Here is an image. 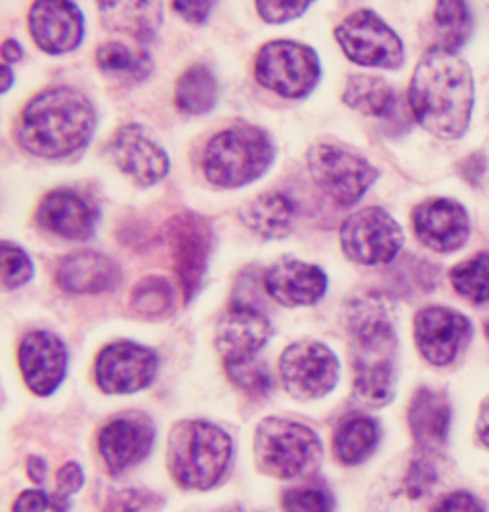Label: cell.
<instances>
[{"label":"cell","mask_w":489,"mask_h":512,"mask_svg":"<svg viewBox=\"0 0 489 512\" xmlns=\"http://www.w3.org/2000/svg\"><path fill=\"white\" fill-rule=\"evenodd\" d=\"M346 331L354 344V392L363 406L383 407L396 390V310L383 293H363L344 310Z\"/></svg>","instance_id":"obj_1"},{"label":"cell","mask_w":489,"mask_h":512,"mask_svg":"<svg viewBox=\"0 0 489 512\" xmlns=\"http://www.w3.org/2000/svg\"><path fill=\"white\" fill-rule=\"evenodd\" d=\"M409 107L428 134L442 140L463 138L474 109L470 65L442 46L426 50L409 83Z\"/></svg>","instance_id":"obj_2"},{"label":"cell","mask_w":489,"mask_h":512,"mask_svg":"<svg viewBox=\"0 0 489 512\" xmlns=\"http://www.w3.org/2000/svg\"><path fill=\"white\" fill-rule=\"evenodd\" d=\"M96 128V111L83 92L54 86L31 98L20 113L18 142L43 159H64L83 150Z\"/></svg>","instance_id":"obj_3"},{"label":"cell","mask_w":489,"mask_h":512,"mask_svg":"<svg viewBox=\"0 0 489 512\" xmlns=\"http://www.w3.org/2000/svg\"><path fill=\"white\" fill-rule=\"evenodd\" d=\"M232 438L207 421L174 425L167 446L172 478L188 490H211L226 474L232 459Z\"/></svg>","instance_id":"obj_4"},{"label":"cell","mask_w":489,"mask_h":512,"mask_svg":"<svg viewBox=\"0 0 489 512\" xmlns=\"http://www.w3.org/2000/svg\"><path fill=\"white\" fill-rule=\"evenodd\" d=\"M276 148L268 132L253 125H234L209 140L203 153L205 178L216 188H243L272 167Z\"/></svg>","instance_id":"obj_5"},{"label":"cell","mask_w":489,"mask_h":512,"mask_svg":"<svg viewBox=\"0 0 489 512\" xmlns=\"http://www.w3.org/2000/svg\"><path fill=\"white\" fill-rule=\"evenodd\" d=\"M321 457L318 434L295 421L268 417L255 432L256 467L277 480H291L314 469Z\"/></svg>","instance_id":"obj_6"},{"label":"cell","mask_w":489,"mask_h":512,"mask_svg":"<svg viewBox=\"0 0 489 512\" xmlns=\"http://www.w3.org/2000/svg\"><path fill=\"white\" fill-rule=\"evenodd\" d=\"M255 75L260 85L283 98H306L321 79L318 52L297 41H270L256 54Z\"/></svg>","instance_id":"obj_7"},{"label":"cell","mask_w":489,"mask_h":512,"mask_svg":"<svg viewBox=\"0 0 489 512\" xmlns=\"http://www.w3.org/2000/svg\"><path fill=\"white\" fill-rule=\"evenodd\" d=\"M308 171L319 190L339 207H352L377 182L379 171L356 151L316 144L306 155Z\"/></svg>","instance_id":"obj_8"},{"label":"cell","mask_w":489,"mask_h":512,"mask_svg":"<svg viewBox=\"0 0 489 512\" xmlns=\"http://www.w3.org/2000/svg\"><path fill=\"white\" fill-rule=\"evenodd\" d=\"M335 39L344 56L363 67L398 69L405 48L398 33L373 10H356L335 29Z\"/></svg>","instance_id":"obj_9"},{"label":"cell","mask_w":489,"mask_h":512,"mask_svg":"<svg viewBox=\"0 0 489 512\" xmlns=\"http://www.w3.org/2000/svg\"><path fill=\"white\" fill-rule=\"evenodd\" d=\"M404 241L402 226L381 207H367L342 222V251L363 266L392 262L402 251Z\"/></svg>","instance_id":"obj_10"},{"label":"cell","mask_w":489,"mask_h":512,"mask_svg":"<svg viewBox=\"0 0 489 512\" xmlns=\"http://www.w3.org/2000/svg\"><path fill=\"white\" fill-rule=\"evenodd\" d=\"M339 373V358L321 342H295L279 358L281 383L297 400L327 396L339 383Z\"/></svg>","instance_id":"obj_11"},{"label":"cell","mask_w":489,"mask_h":512,"mask_svg":"<svg viewBox=\"0 0 489 512\" xmlns=\"http://www.w3.org/2000/svg\"><path fill=\"white\" fill-rule=\"evenodd\" d=\"M169 241L176 276L180 281L184 299L190 302L201 289L209 266L213 247L211 226L205 218L197 214H178L169 224Z\"/></svg>","instance_id":"obj_12"},{"label":"cell","mask_w":489,"mask_h":512,"mask_svg":"<svg viewBox=\"0 0 489 512\" xmlns=\"http://www.w3.org/2000/svg\"><path fill=\"white\" fill-rule=\"evenodd\" d=\"M472 323L444 306H426L415 316V342L426 362L446 367L467 348Z\"/></svg>","instance_id":"obj_13"},{"label":"cell","mask_w":489,"mask_h":512,"mask_svg":"<svg viewBox=\"0 0 489 512\" xmlns=\"http://www.w3.org/2000/svg\"><path fill=\"white\" fill-rule=\"evenodd\" d=\"M159 369L153 350L134 342H115L96 360V383L106 394H132L148 388Z\"/></svg>","instance_id":"obj_14"},{"label":"cell","mask_w":489,"mask_h":512,"mask_svg":"<svg viewBox=\"0 0 489 512\" xmlns=\"http://www.w3.org/2000/svg\"><path fill=\"white\" fill-rule=\"evenodd\" d=\"M27 25L33 43L50 56L77 50L85 37V18L73 0H35Z\"/></svg>","instance_id":"obj_15"},{"label":"cell","mask_w":489,"mask_h":512,"mask_svg":"<svg viewBox=\"0 0 489 512\" xmlns=\"http://www.w3.org/2000/svg\"><path fill=\"white\" fill-rule=\"evenodd\" d=\"M109 153L117 169L140 188L159 184L171 171L167 151L138 125L119 128L111 138Z\"/></svg>","instance_id":"obj_16"},{"label":"cell","mask_w":489,"mask_h":512,"mask_svg":"<svg viewBox=\"0 0 489 512\" xmlns=\"http://www.w3.org/2000/svg\"><path fill=\"white\" fill-rule=\"evenodd\" d=\"M272 337V325L249 304H232L216 323L214 344L224 362L251 360Z\"/></svg>","instance_id":"obj_17"},{"label":"cell","mask_w":489,"mask_h":512,"mask_svg":"<svg viewBox=\"0 0 489 512\" xmlns=\"http://www.w3.org/2000/svg\"><path fill=\"white\" fill-rule=\"evenodd\" d=\"M413 230L436 253L459 251L470 235L467 209L455 199H428L413 211Z\"/></svg>","instance_id":"obj_18"},{"label":"cell","mask_w":489,"mask_h":512,"mask_svg":"<svg viewBox=\"0 0 489 512\" xmlns=\"http://www.w3.org/2000/svg\"><path fill=\"white\" fill-rule=\"evenodd\" d=\"M18 362L29 390L37 396H50L65 379L67 350L54 333L33 331L23 337Z\"/></svg>","instance_id":"obj_19"},{"label":"cell","mask_w":489,"mask_h":512,"mask_svg":"<svg viewBox=\"0 0 489 512\" xmlns=\"http://www.w3.org/2000/svg\"><path fill=\"white\" fill-rule=\"evenodd\" d=\"M100 213L96 205L73 190H54L44 195L37 222L46 232L69 241H86L96 234Z\"/></svg>","instance_id":"obj_20"},{"label":"cell","mask_w":489,"mask_h":512,"mask_svg":"<svg viewBox=\"0 0 489 512\" xmlns=\"http://www.w3.org/2000/svg\"><path fill=\"white\" fill-rule=\"evenodd\" d=\"M155 430L144 415H127L113 419L98 436V449L113 474L136 467L148 457Z\"/></svg>","instance_id":"obj_21"},{"label":"cell","mask_w":489,"mask_h":512,"mask_svg":"<svg viewBox=\"0 0 489 512\" xmlns=\"http://www.w3.org/2000/svg\"><path fill=\"white\" fill-rule=\"evenodd\" d=\"M264 289L281 306H312L323 299L327 276L314 264L297 258H281L266 270Z\"/></svg>","instance_id":"obj_22"},{"label":"cell","mask_w":489,"mask_h":512,"mask_svg":"<svg viewBox=\"0 0 489 512\" xmlns=\"http://www.w3.org/2000/svg\"><path fill=\"white\" fill-rule=\"evenodd\" d=\"M102 25L146 43L163 23V0H96Z\"/></svg>","instance_id":"obj_23"},{"label":"cell","mask_w":489,"mask_h":512,"mask_svg":"<svg viewBox=\"0 0 489 512\" xmlns=\"http://www.w3.org/2000/svg\"><path fill=\"white\" fill-rule=\"evenodd\" d=\"M56 278L69 293L98 295L115 289L121 274L109 256L83 251L65 256L58 266Z\"/></svg>","instance_id":"obj_24"},{"label":"cell","mask_w":489,"mask_h":512,"mask_svg":"<svg viewBox=\"0 0 489 512\" xmlns=\"http://www.w3.org/2000/svg\"><path fill=\"white\" fill-rule=\"evenodd\" d=\"M407 419L415 442L425 451H438L446 446L451 427V407L446 394L432 388L417 390L409 404Z\"/></svg>","instance_id":"obj_25"},{"label":"cell","mask_w":489,"mask_h":512,"mask_svg":"<svg viewBox=\"0 0 489 512\" xmlns=\"http://www.w3.org/2000/svg\"><path fill=\"white\" fill-rule=\"evenodd\" d=\"M241 220L264 239H283L293 230L295 207L283 193H262L243 209Z\"/></svg>","instance_id":"obj_26"},{"label":"cell","mask_w":489,"mask_h":512,"mask_svg":"<svg viewBox=\"0 0 489 512\" xmlns=\"http://www.w3.org/2000/svg\"><path fill=\"white\" fill-rule=\"evenodd\" d=\"M218 100V83L213 71L203 64L188 67L174 88L176 107L188 115L209 113Z\"/></svg>","instance_id":"obj_27"},{"label":"cell","mask_w":489,"mask_h":512,"mask_svg":"<svg viewBox=\"0 0 489 512\" xmlns=\"http://www.w3.org/2000/svg\"><path fill=\"white\" fill-rule=\"evenodd\" d=\"M342 102L362 115L388 117L396 107V94L392 86L379 77L352 75L344 86Z\"/></svg>","instance_id":"obj_28"},{"label":"cell","mask_w":489,"mask_h":512,"mask_svg":"<svg viewBox=\"0 0 489 512\" xmlns=\"http://www.w3.org/2000/svg\"><path fill=\"white\" fill-rule=\"evenodd\" d=\"M379 444V425L369 417L344 421L335 432V455L344 465H360Z\"/></svg>","instance_id":"obj_29"},{"label":"cell","mask_w":489,"mask_h":512,"mask_svg":"<svg viewBox=\"0 0 489 512\" xmlns=\"http://www.w3.org/2000/svg\"><path fill=\"white\" fill-rule=\"evenodd\" d=\"M96 64L107 75L123 81H134V83L148 79L151 73L148 54L115 41L98 46Z\"/></svg>","instance_id":"obj_30"},{"label":"cell","mask_w":489,"mask_h":512,"mask_svg":"<svg viewBox=\"0 0 489 512\" xmlns=\"http://www.w3.org/2000/svg\"><path fill=\"white\" fill-rule=\"evenodd\" d=\"M434 25L440 46L457 52L472 33V14L467 0H438L434 8Z\"/></svg>","instance_id":"obj_31"},{"label":"cell","mask_w":489,"mask_h":512,"mask_svg":"<svg viewBox=\"0 0 489 512\" xmlns=\"http://www.w3.org/2000/svg\"><path fill=\"white\" fill-rule=\"evenodd\" d=\"M449 279L453 289L472 304L489 302V253H478L457 264Z\"/></svg>","instance_id":"obj_32"},{"label":"cell","mask_w":489,"mask_h":512,"mask_svg":"<svg viewBox=\"0 0 489 512\" xmlns=\"http://www.w3.org/2000/svg\"><path fill=\"white\" fill-rule=\"evenodd\" d=\"M174 293L169 279L161 276H148L136 283L130 295V306L136 314L144 318H159L172 308Z\"/></svg>","instance_id":"obj_33"},{"label":"cell","mask_w":489,"mask_h":512,"mask_svg":"<svg viewBox=\"0 0 489 512\" xmlns=\"http://www.w3.org/2000/svg\"><path fill=\"white\" fill-rule=\"evenodd\" d=\"M226 369L230 379L251 396H266L272 386V379L266 365L255 362V358L243 360V362L226 363Z\"/></svg>","instance_id":"obj_34"},{"label":"cell","mask_w":489,"mask_h":512,"mask_svg":"<svg viewBox=\"0 0 489 512\" xmlns=\"http://www.w3.org/2000/svg\"><path fill=\"white\" fill-rule=\"evenodd\" d=\"M33 278V262L20 247L2 243V287L6 291L18 289Z\"/></svg>","instance_id":"obj_35"},{"label":"cell","mask_w":489,"mask_h":512,"mask_svg":"<svg viewBox=\"0 0 489 512\" xmlns=\"http://www.w3.org/2000/svg\"><path fill=\"white\" fill-rule=\"evenodd\" d=\"M285 512H333V497L321 486H298L283 495Z\"/></svg>","instance_id":"obj_36"},{"label":"cell","mask_w":489,"mask_h":512,"mask_svg":"<svg viewBox=\"0 0 489 512\" xmlns=\"http://www.w3.org/2000/svg\"><path fill=\"white\" fill-rule=\"evenodd\" d=\"M163 507V499L148 490L125 488L111 491L104 512H157Z\"/></svg>","instance_id":"obj_37"},{"label":"cell","mask_w":489,"mask_h":512,"mask_svg":"<svg viewBox=\"0 0 489 512\" xmlns=\"http://www.w3.org/2000/svg\"><path fill=\"white\" fill-rule=\"evenodd\" d=\"M258 16L266 23L281 25L300 18L314 0H255Z\"/></svg>","instance_id":"obj_38"},{"label":"cell","mask_w":489,"mask_h":512,"mask_svg":"<svg viewBox=\"0 0 489 512\" xmlns=\"http://www.w3.org/2000/svg\"><path fill=\"white\" fill-rule=\"evenodd\" d=\"M436 480H438V472L434 463L426 455H419L411 461L407 470L405 493L409 499H421L434 488Z\"/></svg>","instance_id":"obj_39"},{"label":"cell","mask_w":489,"mask_h":512,"mask_svg":"<svg viewBox=\"0 0 489 512\" xmlns=\"http://www.w3.org/2000/svg\"><path fill=\"white\" fill-rule=\"evenodd\" d=\"M216 0H172L174 12L190 23H205L213 12Z\"/></svg>","instance_id":"obj_40"},{"label":"cell","mask_w":489,"mask_h":512,"mask_svg":"<svg viewBox=\"0 0 489 512\" xmlns=\"http://www.w3.org/2000/svg\"><path fill=\"white\" fill-rule=\"evenodd\" d=\"M432 512H484V505L468 491H455L446 495Z\"/></svg>","instance_id":"obj_41"},{"label":"cell","mask_w":489,"mask_h":512,"mask_svg":"<svg viewBox=\"0 0 489 512\" xmlns=\"http://www.w3.org/2000/svg\"><path fill=\"white\" fill-rule=\"evenodd\" d=\"M85 484V472L77 463H65L56 474V493L69 497L83 488Z\"/></svg>","instance_id":"obj_42"},{"label":"cell","mask_w":489,"mask_h":512,"mask_svg":"<svg viewBox=\"0 0 489 512\" xmlns=\"http://www.w3.org/2000/svg\"><path fill=\"white\" fill-rule=\"evenodd\" d=\"M46 509H50V497L41 490L23 491L12 507L14 512H44Z\"/></svg>","instance_id":"obj_43"},{"label":"cell","mask_w":489,"mask_h":512,"mask_svg":"<svg viewBox=\"0 0 489 512\" xmlns=\"http://www.w3.org/2000/svg\"><path fill=\"white\" fill-rule=\"evenodd\" d=\"M484 172H486V159L480 153L470 155L461 163V174L470 184H478L482 180Z\"/></svg>","instance_id":"obj_44"},{"label":"cell","mask_w":489,"mask_h":512,"mask_svg":"<svg viewBox=\"0 0 489 512\" xmlns=\"http://www.w3.org/2000/svg\"><path fill=\"white\" fill-rule=\"evenodd\" d=\"M27 474H29V478L35 482V484H44V478H46V461H44L43 457H37V455H33V457H29L27 459Z\"/></svg>","instance_id":"obj_45"},{"label":"cell","mask_w":489,"mask_h":512,"mask_svg":"<svg viewBox=\"0 0 489 512\" xmlns=\"http://www.w3.org/2000/svg\"><path fill=\"white\" fill-rule=\"evenodd\" d=\"M476 434L480 438V442L489 448V400L482 406V411L478 415V423H476Z\"/></svg>","instance_id":"obj_46"},{"label":"cell","mask_w":489,"mask_h":512,"mask_svg":"<svg viewBox=\"0 0 489 512\" xmlns=\"http://www.w3.org/2000/svg\"><path fill=\"white\" fill-rule=\"evenodd\" d=\"M2 58H4V64H16L23 58L22 46L18 44V41H6L2 44Z\"/></svg>","instance_id":"obj_47"},{"label":"cell","mask_w":489,"mask_h":512,"mask_svg":"<svg viewBox=\"0 0 489 512\" xmlns=\"http://www.w3.org/2000/svg\"><path fill=\"white\" fill-rule=\"evenodd\" d=\"M12 86V69L10 65L4 64V85H2V92H8Z\"/></svg>","instance_id":"obj_48"},{"label":"cell","mask_w":489,"mask_h":512,"mask_svg":"<svg viewBox=\"0 0 489 512\" xmlns=\"http://www.w3.org/2000/svg\"><path fill=\"white\" fill-rule=\"evenodd\" d=\"M486 333H488V339H489V321H488V325H486Z\"/></svg>","instance_id":"obj_49"},{"label":"cell","mask_w":489,"mask_h":512,"mask_svg":"<svg viewBox=\"0 0 489 512\" xmlns=\"http://www.w3.org/2000/svg\"><path fill=\"white\" fill-rule=\"evenodd\" d=\"M486 8H488V18H489V0H488V4H486Z\"/></svg>","instance_id":"obj_50"}]
</instances>
